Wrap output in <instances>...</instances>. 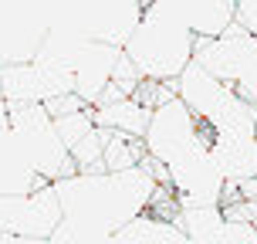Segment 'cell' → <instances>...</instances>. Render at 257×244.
<instances>
[{
    "label": "cell",
    "instance_id": "277c9868",
    "mask_svg": "<svg viewBox=\"0 0 257 244\" xmlns=\"http://www.w3.org/2000/svg\"><path fill=\"white\" fill-rule=\"evenodd\" d=\"M196 61L257 105V34L233 21L217 38H196Z\"/></svg>",
    "mask_w": 257,
    "mask_h": 244
},
{
    "label": "cell",
    "instance_id": "8992f818",
    "mask_svg": "<svg viewBox=\"0 0 257 244\" xmlns=\"http://www.w3.org/2000/svg\"><path fill=\"white\" fill-rule=\"evenodd\" d=\"M142 11V0H68V11L58 17H68L85 38L125 48Z\"/></svg>",
    "mask_w": 257,
    "mask_h": 244
},
{
    "label": "cell",
    "instance_id": "3957f363",
    "mask_svg": "<svg viewBox=\"0 0 257 244\" xmlns=\"http://www.w3.org/2000/svg\"><path fill=\"white\" fill-rule=\"evenodd\" d=\"M142 139H146L149 156L173 167V163H180L193 153L210 149L213 146V126L203 122L180 95H173L169 102L153 109V119H149V129H146Z\"/></svg>",
    "mask_w": 257,
    "mask_h": 244
},
{
    "label": "cell",
    "instance_id": "5bb4252c",
    "mask_svg": "<svg viewBox=\"0 0 257 244\" xmlns=\"http://www.w3.org/2000/svg\"><path fill=\"white\" fill-rule=\"evenodd\" d=\"M54 126H58V136L64 139V146L71 149L78 139H85L91 129H95V109H78V112H68V116H58L54 119Z\"/></svg>",
    "mask_w": 257,
    "mask_h": 244
},
{
    "label": "cell",
    "instance_id": "7c38bea8",
    "mask_svg": "<svg viewBox=\"0 0 257 244\" xmlns=\"http://www.w3.org/2000/svg\"><path fill=\"white\" fill-rule=\"evenodd\" d=\"M146 139L142 136H128L118 129H105V170H132L146 159Z\"/></svg>",
    "mask_w": 257,
    "mask_h": 244
},
{
    "label": "cell",
    "instance_id": "5b68a950",
    "mask_svg": "<svg viewBox=\"0 0 257 244\" xmlns=\"http://www.w3.org/2000/svg\"><path fill=\"white\" fill-rule=\"evenodd\" d=\"M64 220V207L54 183H44L31 193L0 197V231L14 241H51Z\"/></svg>",
    "mask_w": 257,
    "mask_h": 244
},
{
    "label": "cell",
    "instance_id": "7a4b0ae2",
    "mask_svg": "<svg viewBox=\"0 0 257 244\" xmlns=\"http://www.w3.org/2000/svg\"><path fill=\"white\" fill-rule=\"evenodd\" d=\"M125 54L136 61L142 78L173 82L196 54V34L166 0H153L142 11L136 31L125 41Z\"/></svg>",
    "mask_w": 257,
    "mask_h": 244
},
{
    "label": "cell",
    "instance_id": "6da1fadb",
    "mask_svg": "<svg viewBox=\"0 0 257 244\" xmlns=\"http://www.w3.org/2000/svg\"><path fill=\"white\" fill-rule=\"evenodd\" d=\"M156 177L142 167L132 170H78L54 180L64 220L51 241H112L122 224L142 214L156 190Z\"/></svg>",
    "mask_w": 257,
    "mask_h": 244
},
{
    "label": "cell",
    "instance_id": "ba28073f",
    "mask_svg": "<svg viewBox=\"0 0 257 244\" xmlns=\"http://www.w3.org/2000/svg\"><path fill=\"white\" fill-rule=\"evenodd\" d=\"M196 38H217L237 21V0H166Z\"/></svg>",
    "mask_w": 257,
    "mask_h": 244
},
{
    "label": "cell",
    "instance_id": "4fadbf2b",
    "mask_svg": "<svg viewBox=\"0 0 257 244\" xmlns=\"http://www.w3.org/2000/svg\"><path fill=\"white\" fill-rule=\"evenodd\" d=\"M102 153H105V126H95L85 139H78L75 146H71V156H75L78 170H88V173L105 170Z\"/></svg>",
    "mask_w": 257,
    "mask_h": 244
},
{
    "label": "cell",
    "instance_id": "8fae6325",
    "mask_svg": "<svg viewBox=\"0 0 257 244\" xmlns=\"http://www.w3.org/2000/svg\"><path fill=\"white\" fill-rule=\"evenodd\" d=\"M223 207L220 204H193V207H180L176 224L186 231V241L196 244H220V231H223Z\"/></svg>",
    "mask_w": 257,
    "mask_h": 244
},
{
    "label": "cell",
    "instance_id": "9c48e42d",
    "mask_svg": "<svg viewBox=\"0 0 257 244\" xmlns=\"http://www.w3.org/2000/svg\"><path fill=\"white\" fill-rule=\"evenodd\" d=\"M112 241H132V244H146V241H149V244H183V241H186V231H183L176 220L159 217V214H153V210H142V214H136L128 224H122V227H118Z\"/></svg>",
    "mask_w": 257,
    "mask_h": 244
},
{
    "label": "cell",
    "instance_id": "30bf717a",
    "mask_svg": "<svg viewBox=\"0 0 257 244\" xmlns=\"http://www.w3.org/2000/svg\"><path fill=\"white\" fill-rule=\"evenodd\" d=\"M149 119H153V109L142 105L136 95H125V99H115V102L95 105V126L118 129V132H128V136H146Z\"/></svg>",
    "mask_w": 257,
    "mask_h": 244
},
{
    "label": "cell",
    "instance_id": "52a82bcc",
    "mask_svg": "<svg viewBox=\"0 0 257 244\" xmlns=\"http://www.w3.org/2000/svg\"><path fill=\"white\" fill-rule=\"evenodd\" d=\"M210 156L223 173V180H250V177H257V132H217Z\"/></svg>",
    "mask_w": 257,
    "mask_h": 244
}]
</instances>
